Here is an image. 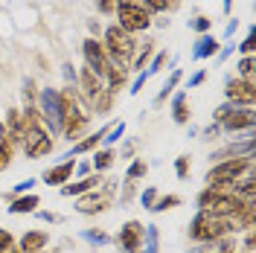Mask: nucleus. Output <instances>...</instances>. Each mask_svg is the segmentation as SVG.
Masks as SVG:
<instances>
[{
  "instance_id": "obj_1",
  "label": "nucleus",
  "mask_w": 256,
  "mask_h": 253,
  "mask_svg": "<svg viewBox=\"0 0 256 253\" xmlns=\"http://www.w3.org/2000/svg\"><path fill=\"white\" fill-rule=\"evenodd\" d=\"M233 233H239V224L233 222V218L210 216L204 210H198L190 224V242H195V244L218 242V238H227V236H233Z\"/></svg>"
},
{
  "instance_id": "obj_2",
  "label": "nucleus",
  "mask_w": 256,
  "mask_h": 253,
  "mask_svg": "<svg viewBox=\"0 0 256 253\" xmlns=\"http://www.w3.org/2000/svg\"><path fill=\"white\" fill-rule=\"evenodd\" d=\"M244 204L248 201H242L233 192L218 190V186H204L198 192V210H204L210 216H222V218H233L236 222V216L244 210Z\"/></svg>"
},
{
  "instance_id": "obj_3",
  "label": "nucleus",
  "mask_w": 256,
  "mask_h": 253,
  "mask_svg": "<svg viewBox=\"0 0 256 253\" xmlns=\"http://www.w3.org/2000/svg\"><path fill=\"white\" fill-rule=\"evenodd\" d=\"M137 44H140L137 35H128V32L120 30L116 24H111V26L102 30V47H105V56H108V62L116 64V67H126L128 70Z\"/></svg>"
},
{
  "instance_id": "obj_4",
  "label": "nucleus",
  "mask_w": 256,
  "mask_h": 253,
  "mask_svg": "<svg viewBox=\"0 0 256 253\" xmlns=\"http://www.w3.org/2000/svg\"><path fill=\"white\" fill-rule=\"evenodd\" d=\"M244 174H254V158H227V160H216L207 172V186H218L227 190V184L239 180Z\"/></svg>"
},
{
  "instance_id": "obj_5",
  "label": "nucleus",
  "mask_w": 256,
  "mask_h": 253,
  "mask_svg": "<svg viewBox=\"0 0 256 253\" xmlns=\"http://www.w3.org/2000/svg\"><path fill=\"white\" fill-rule=\"evenodd\" d=\"M114 18H116V26H120V30H126L128 35L148 32V30H152V20H154V18L143 9V3H140V0H116Z\"/></svg>"
},
{
  "instance_id": "obj_6",
  "label": "nucleus",
  "mask_w": 256,
  "mask_h": 253,
  "mask_svg": "<svg viewBox=\"0 0 256 253\" xmlns=\"http://www.w3.org/2000/svg\"><path fill=\"white\" fill-rule=\"evenodd\" d=\"M35 108L41 114V126L47 128L50 134H62V94L56 88H44L38 90L35 99Z\"/></svg>"
},
{
  "instance_id": "obj_7",
  "label": "nucleus",
  "mask_w": 256,
  "mask_h": 253,
  "mask_svg": "<svg viewBox=\"0 0 256 253\" xmlns=\"http://www.w3.org/2000/svg\"><path fill=\"white\" fill-rule=\"evenodd\" d=\"M20 146H24V154L35 160V158H44V154L52 152V137H50V131L44 126H30L24 131Z\"/></svg>"
},
{
  "instance_id": "obj_8",
  "label": "nucleus",
  "mask_w": 256,
  "mask_h": 253,
  "mask_svg": "<svg viewBox=\"0 0 256 253\" xmlns=\"http://www.w3.org/2000/svg\"><path fill=\"white\" fill-rule=\"evenodd\" d=\"M224 99L239 105V108H254L256 102V84L248 79H239V76H230L224 82Z\"/></svg>"
},
{
  "instance_id": "obj_9",
  "label": "nucleus",
  "mask_w": 256,
  "mask_h": 253,
  "mask_svg": "<svg viewBox=\"0 0 256 253\" xmlns=\"http://www.w3.org/2000/svg\"><path fill=\"white\" fill-rule=\"evenodd\" d=\"M82 56H84V67H88L90 73H96L99 79H105V73H108L111 62H108V56H105V47H102V41L88 35V38L82 41Z\"/></svg>"
},
{
  "instance_id": "obj_10",
  "label": "nucleus",
  "mask_w": 256,
  "mask_h": 253,
  "mask_svg": "<svg viewBox=\"0 0 256 253\" xmlns=\"http://www.w3.org/2000/svg\"><path fill=\"white\" fill-rule=\"evenodd\" d=\"M111 192L114 186H102V190H90L79 195V201H76V212L82 216H96V212H105V210H111Z\"/></svg>"
},
{
  "instance_id": "obj_11",
  "label": "nucleus",
  "mask_w": 256,
  "mask_h": 253,
  "mask_svg": "<svg viewBox=\"0 0 256 253\" xmlns=\"http://www.w3.org/2000/svg\"><path fill=\"white\" fill-rule=\"evenodd\" d=\"M143 242H146V227L143 222L131 218L120 227V236H116V244L122 248L126 253H140L143 250Z\"/></svg>"
},
{
  "instance_id": "obj_12",
  "label": "nucleus",
  "mask_w": 256,
  "mask_h": 253,
  "mask_svg": "<svg viewBox=\"0 0 256 253\" xmlns=\"http://www.w3.org/2000/svg\"><path fill=\"white\" fill-rule=\"evenodd\" d=\"M116 126V120H111V122H105L102 128H96L94 134H88V137H82V140L73 142V148H70V154H67V160L79 158V154H90V152H96L99 146H102V140L108 137V131Z\"/></svg>"
},
{
  "instance_id": "obj_13",
  "label": "nucleus",
  "mask_w": 256,
  "mask_h": 253,
  "mask_svg": "<svg viewBox=\"0 0 256 253\" xmlns=\"http://www.w3.org/2000/svg\"><path fill=\"white\" fill-rule=\"evenodd\" d=\"M254 122H256V111L254 108H236V111L230 114L218 128L227 131V134H233V131H254Z\"/></svg>"
},
{
  "instance_id": "obj_14",
  "label": "nucleus",
  "mask_w": 256,
  "mask_h": 253,
  "mask_svg": "<svg viewBox=\"0 0 256 253\" xmlns=\"http://www.w3.org/2000/svg\"><path fill=\"white\" fill-rule=\"evenodd\" d=\"M73 172H76V160H67V158H64V163H58V166H50L47 172L41 174V180H44L47 186H64V184H70Z\"/></svg>"
},
{
  "instance_id": "obj_15",
  "label": "nucleus",
  "mask_w": 256,
  "mask_h": 253,
  "mask_svg": "<svg viewBox=\"0 0 256 253\" xmlns=\"http://www.w3.org/2000/svg\"><path fill=\"white\" fill-rule=\"evenodd\" d=\"M50 244V233L47 230H26L20 242H18V250L20 253H44V248Z\"/></svg>"
},
{
  "instance_id": "obj_16",
  "label": "nucleus",
  "mask_w": 256,
  "mask_h": 253,
  "mask_svg": "<svg viewBox=\"0 0 256 253\" xmlns=\"http://www.w3.org/2000/svg\"><path fill=\"white\" fill-rule=\"evenodd\" d=\"M218 50H222V44H218V38H216L212 32L198 35V38H195V44H192V58H195V62H204V58L218 56Z\"/></svg>"
},
{
  "instance_id": "obj_17",
  "label": "nucleus",
  "mask_w": 256,
  "mask_h": 253,
  "mask_svg": "<svg viewBox=\"0 0 256 253\" xmlns=\"http://www.w3.org/2000/svg\"><path fill=\"white\" fill-rule=\"evenodd\" d=\"M99 184H105V180H102V172H94V174H88V178H82V180H76V184H64L62 195L64 198L84 195V192H90V190H99Z\"/></svg>"
},
{
  "instance_id": "obj_18",
  "label": "nucleus",
  "mask_w": 256,
  "mask_h": 253,
  "mask_svg": "<svg viewBox=\"0 0 256 253\" xmlns=\"http://www.w3.org/2000/svg\"><path fill=\"white\" fill-rule=\"evenodd\" d=\"M154 52V41L152 38H143L137 50H134V56H131V64H128V70H137V73H143V67L148 64V56Z\"/></svg>"
},
{
  "instance_id": "obj_19",
  "label": "nucleus",
  "mask_w": 256,
  "mask_h": 253,
  "mask_svg": "<svg viewBox=\"0 0 256 253\" xmlns=\"http://www.w3.org/2000/svg\"><path fill=\"white\" fill-rule=\"evenodd\" d=\"M172 120L178 126L190 122V96H186V90H178L175 99H172Z\"/></svg>"
},
{
  "instance_id": "obj_20",
  "label": "nucleus",
  "mask_w": 256,
  "mask_h": 253,
  "mask_svg": "<svg viewBox=\"0 0 256 253\" xmlns=\"http://www.w3.org/2000/svg\"><path fill=\"white\" fill-rule=\"evenodd\" d=\"M114 160H116V152H114V146H102V148H96V152H94L90 169H94V172H108V169L114 166Z\"/></svg>"
},
{
  "instance_id": "obj_21",
  "label": "nucleus",
  "mask_w": 256,
  "mask_h": 253,
  "mask_svg": "<svg viewBox=\"0 0 256 253\" xmlns=\"http://www.w3.org/2000/svg\"><path fill=\"white\" fill-rule=\"evenodd\" d=\"M126 76H128V70L126 67H116V64H111V67H108V73H105V90H108V94H120V88H122V84H126Z\"/></svg>"
},
{
  "instance_id": "obj_22",
  "label": "nucleus",
  "mask_w": 256,
  "mask_h": 253,
  "mask_svg": "<svg viewBox=\"0 0 256 253\" xmlns=\"http://www.w3.org/2000/svg\"><path fill=\"white\" fill-rule=\"evenodd\" d=\"M41 204V198L35 195V192H30V195H20V198H15L12 204H9V212L12 216H24V212H35V206Z\"/></svg>"
},
{
  "instance_id": "obj_23",
  "label": "nucleus",
  "mask_w": 256,
  "mask_h": 253,
  "mask_svg": "<svg viewBox=\"0 0 256 253\" xmlns=\"http://www.w3.org/2000/svg\"><path fill=\"white\" fill-rule=\"evenodd\" d=\"M180 79H184V73L178 70V67H172V73H169V79H166V84L160 88V94H158V99H154V105H163L169 96L175 94V88L180 84Z\"/></svg>"
},
{
  "instance_id": "obj_24",
  "label": "nucleus",
  "mask_w": 256,
  "mask_h": 253,
  "mask_svg": "<svg viewBox=\"0 0 256 253\" xmlns=\"http://www.w3.org/2000/svg\"><path fill=\"white\" fill-rule=\"evenodd\" d=\"M254 67H256V56H242L239 64H236V76L254 82Z\"/></svg>"
},
{
  "instance_id": "obj_25",
  "label": "nucleus",
  "mask_w": 256,
  "mask_h": 253,
  "mask_svg": "<svg viewBox=\"0 0 256 253\" xmlns=\"http://www.w3.org/2000/svg\"><path fill=\"white\" fill-rule=\"evenodd\" d=\"M180 204V195H163V198H154V204L148 206L152 212H166V210H172V206Z\"/></svg>"
},
{
  "instance_id": "obj_26",
  "label": "nucleus",
  "mask_w": 256,
  "mask_h": 253,
  "mask_svg": "<svg viewBox=\"0 0 256 253\" xmlns=\"http://www.w3.org/2000/svg\"><path fill=\"white\" fill-rule=\"evenodd\" d=\"M186 24H190V30L198 32V35H207V32H212V18H207V15H195L192 20H186Z\"/></svg>"
},
{
  "instance_id": "obj_27",
  "label": "nucleus",
  "mask_w": 256,
  "mask_h": 253,
  "mask_svg": "<svg viewBox=\"0 0 256 253\" xmlns=\"http://www.w3.org/2000/svg\"><path fill=\"white\" fill-rule=\"evenodd\" d=\"M166 58H169V52H166V50H158V52H154V58H152V62L146 64V76H154V73H160V70H163V64H166Z\"/></svg>"
},
{
  "instance_id": "obj_28",
  "label": "nucleus",
  "mask_w": 256,
  "mask_h": 253,
  "mask_svg": "<svg viewBox=\"0 0 256 253\" xmlns=\"http://www.w3.org/2000/svg\"><path fill=\"white\" fill-rule=\"evenodd\" d=\"M146 172H148V163L146 160H134L126 169V180H140V178H146Z\"/></svg>"
},
{
  "instance_id": "obj_29",
  "label": "nucleus",
  "mask_w": 256,
  "mask_h": 253,
  "mask_svg": "<svg viewBox=\"0 0 256 253\" xmlns=\"http://www.w3.org/2000/svg\"><path fill=\"white\" fill-rule=\"evenodd\" d=\"M12 154H15V146L9 140H0V172L12 166Z\"/></svg>"
},
{
  "instance_id": "obj_30",
  "label": "nucleus",
  "mask_w": 256,
  "mask_h": 253,
  "mask_svg": "<svg viewBox=\"0 0 256 253\" xmlns=\"http://www.w3.org/2000/svg\"><path fill=\"white\" fill-rule=\"evenodd\" d=\"M143 3V9L148 12V15H163V12H169V0H140Z\"/></svg>"
},
{
  "instance_id": "obj_31",
  "label": "nucleus",
  "mask_w": 256,
  "mask_h": 253,
  "mask_svg": "<svg viewBox=\"0 0 256 253\" xmlns=\"http://www.w3.org/2000/svg\"><path fill=\"white\" fill-rule=\"evenodd\" d=\"M190 154H180V158L175 160V174L178 178H180V180H186V178H190Z\"/></svg>"
},
{
  "instance_id": "obj_32",
  "label": "nucleus",
  "mask_w": 256,
  "mask_h": 253,
  "mask_svg": "<svg viewBox=\"0 0 256 253\" xmlns=\"http://www.w3.org/2000/svg\"><path fill=\"white\" fill-rule=\"evenodd\" d=\"M236 50H239L242 56H254V50H256V38H254V30H248V38H244L242 44H236Z\"/></svg>"
},
{
  "instance_id": "obj_33",
  "label": "nucleus",
  "mask_w": 256,
  "mask_h": 253,
  "mask_svg": "<svg viewBox=\"0 0 256 253\" xmlns=\"http://www.w3.org/2000/svg\"><path fill=\"white\" fill-rule=\"evenodd\" d=\"M35 99H38L35 79H26V82H24V102H26V105H35Z\"/></svg>"
},
{
  "instance_id": "obj_34",
  "label": "nucleus",
  "mask_w": 256,
  "mask_h": 253,
  "mask_svg": "<svg viewBox=\"0 0 256 253\" xmlns=\"http://www.w3.org/2000/svg\"><path fill=\"white\" fill-rule=\"evenodd\" d=\"M207 82V70H198V73H192L190 82H186V88L184 90H192V88H198V84H204Z\"/></svg>"
},
{
  "instance_id": "obj_35",
  "label": "nucleus",
  "mask_w": 256,
  "mask_h": 253,
  "mask_svg": "<svg viewBox=\"0 0 256 253\" xmlns=\"http://www.w3.org/2000/svg\"><path fill=\"white\" fill-rule=\"evenodd\" d=\"M116 9V0H96V12L99 15H114Z\"/></svg>"
},
{
  "instance_id": "obj_36",
  "label": "nucleus",
  "mask_w": 256,
  "mask_h": 253,
  "mask_svg": "<svg viewBox=\"0 0 256 253\" xmlns=\"http://www.w3.org/2000/svg\"><path fill=\"white\" fill-rule=\"evenodd\" d=\"M12 244H15V236L9 230H0V250H9Z\"/></svg>"
},
{
  "instance_id": "obj_37",
  "label": "nucleus",
  "mask_w": 256,
  "mask_h": 253,
  "mask_svg": "<svg viewBox=\"0 0 256 253\" xmlns=\"http://www.w3.org/2000/svg\"><path fill=\"white\" fill-rule=\"evenodd\" d=\"M146 79H148L146 73H137V79H134V84H131V90H128V94H140V90H143V84H146Z\"/></svg>"
},
{
  "instance_id": "obj_38",
  "label": "nucleus",
  "mask_w": 256,
  "mask_h": 253,
  "mask_svg": "<svg viewBox=\"0 0 256 253\" xmlns=\"http://www.w3.org/2000/svg\"><path fill=\"white\" fill-rule=\"evenodd\" d=\"M236 30H239V18H230V24H227V30H224V38L230 41V38L236 35Z\"/></svg>"
},
{
  "instance_id": "obj_39",
  "label": "nucleus",
  "mask_w": 256,
  "mask_h": 253,
  "mask_svg": "<svg viewBox=\"0 0 256 253\" xmlns=\"http://www.w3.org/2000/svg\"><path fill=\"white\" fill-rule=\"evenodd\" d=\"M64 79H67V84H76V67L73 64H64Z\"/></svg>"
},
{
  "instance_id": "obj_40",
  "label": "nucleus",
  "mask_w": 256,
  "mask_h": 253,
  "mask_svg": "<svg viewBox=\"0 0 256 253\" xmlns=\"http://www.w3.org/2000/svg\"><path fill=\"white\" fill-rule=\"evenodd\" d=\"M88 30H90V38H99L102 35V24L99 20H88Z\"/></svg>"
},
{
  "instance_id": "obj_41",
  "label": "nucleus",
  "mask_w": 256,
  "mask_h": 253,
  "mask_svg": "<svg viewBox=\"0 0 256 253\" xmlns=\"http://www.w3.org/2000/svg\"><path fill=\"white\" fill-rule=\"evenodd\" d=\"M154 198H158V190H146L143 192V206H152L154 204Z\"/></svg>"
},
{
  "instance_id": "obj_42",
  "label": "nucleus",
  "mask_w": 256,
  "mask_h": 253,
  "mask_svg": "<svg viewBox=\"0 0 256 253\" xmlns=\"http://www.w3.org/2000/svg\"><path fill=\"white\" fill-rule=\"evenodd\" d=\"M244 253H254V230H248L244 236Z\"/></svg>"
},
{
  "instance_id": "obj_43",
  "label": "nucleus",
  "mask_w": 256,
  "mask_h": 253,
  "mask_svg": "<svg viewBox=\"0 0 256 253\" xmlns=\"http://www.w3.org/2000/svg\"><path fill=\"white\" fill-rule=\"evenodd\" d=\"M32 186H35V180H32V178H26V180H20V184H18L15 192H26V190H32Z\"/></svg>"
},
{
  "instance_id": "obj_44",
  "label": "nucleus",
  "mask_w": 256,
  "mask_h": 253,
  "mask_svg": "<svg viewBox=\"0 0 256 253\" xmlns=\"http://www.w3.org/2000/svg\"><path fill=\"white\" fill-rule=\"evenodd\" d=\"M76 172H79L82 178H88V174H90V163H76Z\"/></svg>"
},
{
  "instance_id": "obj_45",
  "label": "nucleus",
  "mask_w": 256,
  "mask_h": 253,
  "mask_svg": "<svg viewBox=\"0 0 256 253\" xmlns=\"http://www.w3.org/2000/svg\"><path fill=\"white\" fill-rule=\"evenodd\" d=\"M38 218H44V222H56V216H52V212H38Z\"/></svg>"
},
{
  "instance_id": "obj_46",
  "label": "nucleus",
  "mask_w": 256,
  "mask_h": 253,
  "mask_svg": "<svg viewBox=\"0 0 256 253\" xmlns=\"http://www.w3.org/2000/svg\"><path fill=\"white\" fill-rule=\"evenodd\" d=\"M222 9L224 12H230V9H233V0H222Z\"/></svg>"
},
{
  "instance_id": "obj_47",
  "label": "nucleus",
  "mask_w": 256,
  "mask_h": 253,
  "mask_svg": "<svg viewBox=\"0 0 256 253\" xmlns=\"http://www.w3.org/2000/svg\"><path fill=\"white\" fill-rule=\"evenodd\" d=\"M233 253H239V250H233Z\"/></svg>"
}]
</instances>
